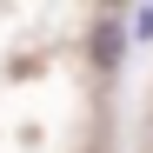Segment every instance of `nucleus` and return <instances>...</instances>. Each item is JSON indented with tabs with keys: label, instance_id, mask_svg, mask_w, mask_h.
Segmentation results:
<instances>
[{
	"label": "nucleus",
	"instance_id": "f257e3e1",
	"mask_svg": "<svg viewBox=\"0 0 153 153\" xmlns=\"http://www.w3.org/2000/svg\"><path fill=\"white\" fill-rule=\"evenodd\" d=\"M120 47H126L120 27H100V33H93V60H100V67H113V60H120Z\"/></svg>",
	"mask_w": 153,
	"mask_h": 153
},
{
	"label": "nucleus",
	"instance_id": "f03ea898",
	"mask_svg": "<svg viewBox=\"0 0 153 153\" xmlns=\"http://www.w3.org/2000/svg\"><path fill=\"white\" fill-rule=\"evenodd\" d=\"M133 33H146V40H153V7H140V13H133Z\"/></svg>",
	"mask_w": 153,
	"mask_h": 153
}]
</instances>
